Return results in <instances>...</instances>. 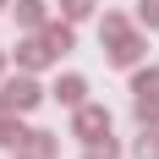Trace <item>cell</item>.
<instances>
[{"label": "cell", "mask_w": 159, "mask_h": 159, "mask_svg": "<svg viewBox=\"0 0 159 159\" xmlns=\"http://www.w3.org/2000/svg\"><path fill=\"white\" fill-rule=\"evenodd\" d=\"M0 71H6V49H0Z\"/></svg>", "instance_id": "cell-17"}, {"label": "cell", "mask_w": 159, "mask_h": 159, "mask_svg": "<svg viewBox=\"0 0 159 159\" xmlns=\"http://www.w3.org/2000/svg\"><path fill=\"white\" fill-rule=\"evenodd\" d=\"M93 6H99V0H61V16H66V22H88Z\"/></svg>", "instance_id": "cell-13"}, {"label": "cell", "mask_w": 159, "mask_h": 159, "mask_svg": "<svg viewBox=\"0 0 159 159\" xmlns=\"http://www.w3.org/2000/svg\"><path fill=\"white\" fill-rule=\"evenodd\" d=\"M132 159H159V126H143V137L132 143Z\"/></svg>", "instance_id": "cell-11"}, {"label": "cell", "mask_w": 159, "mask_h": 159, "mask_svg": "<svg viewBox=\"0 0 159 159\" xmlns=\"http://www.w3.org/2000/svg\"><path fill=\"white\" fill-rule=\"evenodd\" d=\"M71 137H82V143L110 137V110H104V104H77V115H71Z\"/></svg>", "instance_id": "cell-3"}, {"label": "cell", "mask_w": 159, "mask_h": 159, "mask_svg": "<svg viewBox=\"0 0 159 159\" xmlns=\"http://www.w3.org/2000/svg\"><path fill=\"white\" fill-rule=\"evenodd\" d=\"M49 99L55 104H66V110H77V104H88V77H77V71H66V77L49 82Z\"/></svg>", "instance_id": "cell-5"}, {"label": "cell", "mask_w": 159, "mask_h": 159, "mask_svg": "<svg viewBox=\"0 0 159 159\" xmlns=\"http://www.w3.org/2000/svg\"><path fill=\"white\" fill-rule=\"evenodd\" d=\"M104 49H110V66L132 71V66H143V55H148V39H143L137 28H132V33H121V39H110Z\"/></svg>", "instance_id": "cell-4"}, {"label": "cell", "mask_w": 159, "mask_h": 159, "mask_svg": "<svg viewBox=\"0 0 159 159\" xmlns=\"http://www.w3.org/2000/svg\"><path fill=\"white\" fill-rule=\"evenodd\" d=\"M33 159H55L61 154V143H55V132H33V148H28Z\"/></svg>", "instance_id": "cell-14"}, {"label": "cell", "mask_w": 159, "mask_h": 159, "mask_svg": "<svg viewBox=\"0 0 159 159\" xmlns=\"http://www.w3.org/2000/svg\"><path fill=\"white\" fill-rule=\"evenodd\" d=\"M11 55H16V71H44V66H55V61H61V55L49 49V39H44V33H28V39H22Z\"/></svg>", "instance_id": "cell-2"}, {"label": "cell", "mask_w": 159, "mask_h": 159, "mask_svg": "<svg viewBox=\"0 0 159 159\" xmlns=\"http://www.w3.org/2000/svg\"><path fill=\"white\" fill-rule=\"evenodd\" d=\"M39 33L49 39V49H55V55H66V49L77 44V33H71V22H66V16H61V22H44Z\"/></svg>", "instance_id": "cell-9"}, {"label": "cell", "mask_w": 159, "mask_h": 159, "mask_svg": "<svg viewBox=\"0 0 159 159\" xmlns=\"http://www.w3.org/2000/svg\"><path fill=\"white\" fill-rule=\"evenodd\" d=\"M121 33H132V16L126 11H104V16H99V39H104V44L121 39Z\"/></svg>", "instance_id": "cell-10"}, {"label": "cell", "mask_w": 159, "mask_h": 159, "mask_svg": "<svg viewBox=\"0 0 159 159\" xmlns=\"http://www.w3.org/2000/svg\"><path fill=\"white\" fill-rule=\"evenodd\" d=\"M11 11H16V22H22L28 33H39L49 22V6H44V0H11Z\"/></svg>", "instance_id": "cell-7"}, {"label": "cell", "mask_w": 159, "mask_h": 159, "mask_svg": "<svg viewBox=\"0 0 159 159\" xmlns=\"http://www.w3.org/2000/svg\"><path fill=\"white\" fill-rule=\"evenodd\" d=\"M159 88V66H132V93H148Z\"/></svg>", "instance_id": "cell-12"}, {"label": "cell", "mask_w": 159, "mask_h": 159, "mask_svg": "<svg viewBox=\"0 0 159 159\" xmlns=\"http://www.w3.org/2000/svg\"><path fill=\"white\" fill-rule=\"evenodd\" d=\"M44 99H49V88H39V77H33V71L0 77V110H11V115H28V110H39Z\"/></svg>", "instance_id": "cell-1"}, {"label": "cell", "mask_w": 159, "mask_h": 159, "mask_svg": "<svg viewBox=\"0 0 159 159\" xmlns=\"http://www.w3.org/2000/svg\"><path fill=\"white\" fill-rule=\"evenodd\" d=\"M0 148H6V154H28L33 148V126H22L11 110L0 115Z\"/></svg>", "instance_id": "cell-6"}, {"label": "cell", "mask_w": 159, "mask_h": 159, "mask_svg": "<svg viewBox=\"0 0 159 159\" xmlns=\"http://www.w3.org/2000/svg\"><path fill=\"white\" fill-rule=\"evenodd\" d=\"M82 159H121V143H115V137H99V143L82 148Z\"/></svg>", "instance_id": "cell-15"}, {"label": "cell", "mask_w": 159, "mask_h": 159, "mask_svg": "<svg viewBox=\"0 0 159 159\" xmlns=\"http://www.w3.org/2000/svg\"><path fill=\"white\" fill-rule=\"evenodd\" d=\"M132 115H137V126H159V88L132 93Z\"/></svg>", "instance_id": "cell-8"}, {"label": "cell", "mask_w": 159, "mask_h": 159, "mask_svg": "<svg viewBox=\"0 0 159 159\" xmlns=\"http://www.w3.org/2000/svg\"><path fill=\"white\" fill-rule=\"evenodd\" d=\"M137 28H159V0H137Z\"/></svg>", "instance_id": "cell-16"}, {"label": "cell", "mask_w": 159, "mask_h": 159, "mask_svg": "<svg viewBox=\"0 0 159 159\" xmlns=\"http://www.w3.org/2000/svg\"><path fill=\"white\" fill-rule=\"evenodd\" d=\"M6 6H11V0H0V11H6Z\"/></svg>", "instance_id": "cell-18"}]
</instances>
